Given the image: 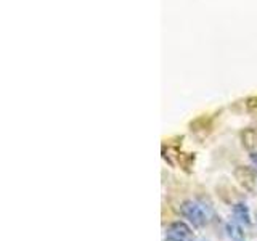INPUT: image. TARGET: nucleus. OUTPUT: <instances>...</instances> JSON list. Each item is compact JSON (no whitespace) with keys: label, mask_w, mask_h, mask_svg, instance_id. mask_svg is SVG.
I'll use <instances>...</instances> for the list:
<instances>
[{"label":"nucleus","mask_w":257,"mask_h":241,"mask_svg":"<svg viewBox=\"0 0 257 241\" xmlns=\"http://www.w3.org/2000/svg\"><path fill=\"white\" fill-rule=\"evenodd\" d=\"M180 214L187 219L195 228H203L209 222V212L207 209L199 204L198 201H185L180 206Z\"/></svg>","instance_id":"1"},{"label":"nucleus","mask_w":257,"mask_h":241,"mask_svg":"<svg viewBox=\"0 0 257 241\" xmlns=\"http://www.w3.org/2000/svg\"><path fill=\"white\" fill-rule=\"evenodd\" d=\"M191 236V228L182 220L172 222L166 228V239H177V241H185Z\"/></svg>","instance_id":"2"},{"label":"nucleus","mask_w":257,"mask_h":241,"mask_svg":"<svg viewBox=\"0 0 257 241\" xmlns=\"http://www.w3.org/2000/svg\"><path fill=\"white\" fill-rule=\"evenodd\" d=\"M231 212L235 220L239 222L241 225H251V212H249V207L244 203H236L231 206Z\"/></svg>","instance_id":"3"},{"label":"nucleus","mask_w":257,"mask_h":241,"mask_svg":"<svg viewBox=\"0 0 257 241\" xmlns=\"http://www.w3.org/2000/svg\"><path fill=\"white\" fill-rule=\"evenodd\" d=\"M225 231L231 241H244V230L239 222H227L225 223Z\"/></svg>","instance_id":"4"},{"label":"nucleus","mask_w":257,"mask_h":241,"mask_svg":"<svg viewBox=\"0 0 257 241\" xmlns=\"http://www.w3.org/2000/svg\"><path fill=\"white\" fill-rule=\"evenodd\" d=\"M191 241H207V239H204V238H193Z\"/></svg>","instance_id":"5"},{"label":"nucleus","mask_w":257,"mask_h":241,"mask_svg":"<svg viewBox=\"0 0 257 241\" xmlns=\"http://www.w3.org/2000/svg\"><path fill=\"white\" fill-rule=\"evenodd\" d=\"M252 159H254V163H255V164H257V156H254V158H252Z\"/></svg>","instance_id":"6"},{"label":"nucleus","mask_w":257,"mask_h":241,"mask_svg":"<svg viewBox=\"0 0 257 241\" xmlns=\"http://www.w3.org/2000/svg\"><path fill=\"white\" fill-rule=\"evenodd\" d=\"M166 241H177V239H166Z\"/></svg>","instance_id":"7"},{"label":"nucleus","mask_w":257,"mask_h":241,"mask_svg":"<svg viewBox=\"0 0 257 241\" xmlns=\"http://www.w3.org/2000/svg\"><path fill=\"white\" fill-rule=\"evenodd\" d=\"M255 220H257V215H255Z\"/></svg>","instance_id":"8"}]
</instances>
